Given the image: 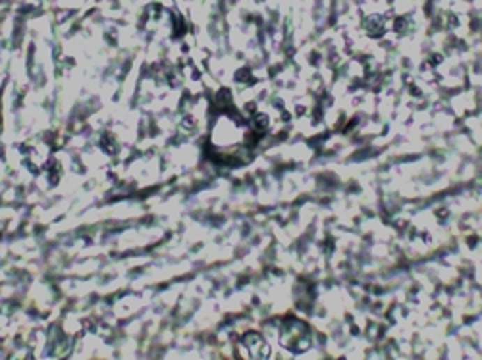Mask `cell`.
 Returning <instances> with one entry per match:
<instances>
[{
  "label": "cell",
  "mask_w": 482,
  "mask_h": 360,
  "mask_svg": "<svg viewBox=\"0 0 482 360\" xmlns=\"http://www.w3.org/2000/svg\"><path fill=\"white\" fill-rule=\"evenodd\" d=\"M282 341H284L286 347L294 349V351H303V349L309 347V329L301 322H289L284 327Z\"/></svg>",
  "instance_id": "6da1fadb"
},
{
  "label": "cell",
  "mask_w": 482,
  "mask_h": 360,
  "mask_svg": "<svg viewBox=\"0 0 482 360\" xmlns=\"http://www.w3.org/2000/svg\"><path fill=\"white\" fill-rule=\"evenodd\" d=\"M241 352L246 359H266L270 349L259 334H247L241 341Z\"/></svg>",
  "instance_id": "7a4b0ae2"
}]
</instances>
